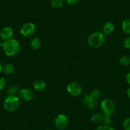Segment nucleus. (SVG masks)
Instances as JSON below:
<instances>
[{
  "mask_svg": "<svg viewBox=\"0 0 130 130\" xmlns=\"http://www.w3.org/2000/svg\"><path fill=\"white\" fill-rule=\"evenodd\" d=\"M13 33V30L10 27H5L0 31V37L4 40H7L12 38Z\"/></svg>",
  "mask_w": 130,
  "mask_h": 130,
  "instance_id": "nucleus-9",
  "label": "nucleus"
},
{
  "mask_svg": "<svg viewBox=\"0 0 130 130\" xmlns=\"http://www.w3.org/2000/svg\"><path fill=\"white\" fill-rule=\"evenodd\" d=\"M96 130H114V129L112 127H111L109 125H100V126H98Z\"/></svg>",
  "mask_w": 130,
  "mask_h": 130,
  "instance_id": "nucleus-23",
  "label": "nucleus"
},
{
  "mask_svg": "<svg viewBox=\"0 0 130 130\" xmlns=\"http://www.w3.org/2000/svg\"><path fill=\"white\" fill-rule=\"evenodd\" d=\"M4 42H5L4 40H3L2 37H0V47H2V46H3V43H4Z\"/></svg>",
  "mask_w": 130,
  "mask_h": 130,
  "instance_id": "nucleus-28",
  "label": "nucleus"
},
{
  "mask_svg": "<svg viewBox=\"0 0 130 130\" xmlns=\"http://www.w3.org/2000/svg\"><path fill=\"white\" fill-rule=\"evenodd\" d=\"M34 88L37 91H43L45 89L46 84L42 79H37L35 81Z\"/></svg>",
  "mask_w": 130,
  "mask_h": 130,
  "instance_id": "nucleus-12",
  "label": "nucleus"
},
{
  "mask_svg": "<svg viewBox=\"0 0 130 130\" xmlns=\"http://www.w3.org/2000/svg\"><path fill=\"white\" fill-rule=\"evenodd\" d=\"M47 130H51V129H47Z\"/></svg>",
  "mask_w": 130,
  "mask_h": 130,
  "instance_id": "nucleus-31",
  "label": "nucleus"
},
{
  "mask_svg": "<svg viewBox=\"0 0 130 130\" xmlns=\"http://www.w3.org/2000/svg\"><path fill=\"white\" fill-rule=\"evenodd\" d=\"M123 45L126 48H130V37H126L123 41Z\"/></svg>",
  "mask_w": 130,
  "mask_h": 130,
  "instance_id": "nucleus-24",
  "label": "nucleus"
},
{
  "mask_svg": "<svg viewBox=\"0 0 130 130\" xmlns=\"http://www.w3.org/2000/svg\"><path fill=\"white\" fill-rule=\"evenodd\" d=\"M55 126L58 129L64 130L67 128L69 124L68 119L64 114H59L55 119Z\"/></svg>",
  "mask_w": 130,
  "mask_h": 130,
  "instance_id": "nucleus-5",
  "label": "nucleus"
},
{
  "mask_svg": "<svg viewBox=\"0 0 130 130\" xmlns=\"http://www.w3.org/2000/svg\"><path fill=\"white\" fill-rule=\"evenodd\" d=\"M124 130H130V118L126 119L122 123Z\"/></svg>",
  "mask_w": 130,
  "mask_h": 130,
  "instance_id": "nucleus-22",
  "label": "nucleus"
},
{
  "mask_svg": "<svg viewBox=\"0 0 130 130\" xmlns=\"http://www.w3.org/2000/svg\"><path fill=\"white\" fill-rule=\"evenodd\" d=\"M36 31V27L32 22H27L21 27V33L25 37H29L35 34Z\"/></svg>",
  "mask_w": 130,
  "mask_h": 130,
  "instance_id": "nucleus-6",
  "label": "nucleus"
},
{
  "mask_svg": "<svg viewBox=\"0 0 130 130\" xmlns=\"http://www.w3.org/2000/svg\"><path fill=\"white\" fill-rule=\"evenodd\" d=\"M122 29L125 33L130 35V19L124 20L122 23Z\"/></svg>",
  "mask_w": 130,
  "mask_h": 130,
  "instance_id": "nucleus-15",
  "label": "nucleus"
},
{
  "mask_svg": "<svg viewBox=\"0 0 130 130\" xmlns=\"http://www.w3.org/2000/svg\"><path fill=\"white\" fill-rule=\"evenodd\" d=\"M19 94L20 98L24 101H31L34 96L33 92L31 90L27 88L22 89L21 90H20V91L19 92Z\"/></svg>",
  "mask_w": 130,
  "mask_h": 130,
  "instance_id": "nucleus-8",
  "label": "nucleus"
},
{
  "mask_svg": "<svg viewBox=\"0 0 130 130\" xmlns=\"http://www.w3.org/2000/svg\"><path fill=\"white\" fill-rule=\"evenodd\" d=\"M2 69H3V65H2V62H0V73L2 72Z\"/></svg>",
  "mask_w": 130,
  "mask_h": 130,
  "instance_id": "nucleus-30",
  "label": "nucleus"
},
{
  "mask_svg": "<svg viewBox=\"0 0 130 130\" xmlns=\"http://www.w3.org/2000/svg\"><path fill=\"white\" fill-rule=\"evenodd\" d=\"M105 40V36L102 32L92 33L88 38V43L92 48H99L103 45Z\"/></svg>",
  "mask_w": 130,
  "mask_h": 130,
  "instance_id": "nucleus-3",
  "label": "nucleus"
},
{
  "mask_svg": "<svg viewBox=\"0 0 130 130\" xmlns=\"http://www.w3.org/2000/svg\"><path fill=\"white\" fill-rule=\"evenodd\" d=\"M82 103L85 107L89 108V109H93L96 107L95 102L90 97L89 94L86 95V96L84 97L83 100H82Z\"/></svg>",
  "mask_w": 130,
  "mask_h": 130,
  "instance_id": "nucleus-10",
  "label": "nucleus"
},
{
  "mask_svg": "<svg viewBox=\"0 0 130 130\" xmlns=\"http://www.w3.org/2000/svg\"><path fill=\"white\" fill-rule=\"evenodd\" d=\"M29 46L32 50L37 51L40 47V41L38 37H34L30 40Z\"/></svg>",
  "mask_w": 130,
  "mask_h": 130,
  "instance_id": "nucleus-14",
  "label": "nucleus"
},
{
  "mask_svg": "<svg viewBox=\"0 0 130 130\" xmlns=\"http://www.w3.org/2000/svg\"><path fill=\"white\" fill-rule=\"evenodd\" d=\"M2 48L5 55L9 57H12L15 56L19 52L21 46L17 40L11 38L7 40H5Z\"/></svg>",
  "mask_w": 130,
  "mask_h": 130,
  "instance_id": "nucleus-1",
  "label": "nucleus"
},
{
  "mask_svg": "<svg viewBox=\"0 0 130 130\" xmlns=\"http://www.w3.org/2000/svg\"><path fill=\"white\" fill-rule=\"evenodd\" d=\"M102 119H103V116L101 113H95L91 116V120L94 124H100L101 122H102Z\"/></svg>",
  "mask_w": 130,
  "mask_h": 130,
  "instance_id": "nucleus-16",
  "label": "nucleus"
},
{
  "mask_svg": "<svg viewBox=\"0 0 130 130\" xmlns=\"http://www.w3.org/2000/svg\"><path fill=\"white\" fill-rule=\"evenodd\" d=\"M63 0H52L51 5L54 8H61L63 5Z\"/></svg>",
  "mask_w": 130,
  "mask_h": 130,
  "instance_id": "nucleus-20",
  "label": "nucleus"
},
{
  "mask_svg": "<svg viewBox=\"0 0 130 130\" xmlns=\"http://www.w3.org/2000/svg\"><path fill=\"white\" fill-rule=\"evenodd\" d=\"M127 96H128V97L130 98V87L128 89H127Z\"/></svg>",
  "mask_w": 130,
  "mask_h": 130,
  "instance_id": "nucleus-29",
  "label": "nucleus"
},
{
  "mask_svg": "<svg viewBox=\"0 0 130 130\" xmlns=\"http://www.w3.org/2000/svg\"><path fill=\"white\" fill-rule=\"evenodd\" d=\"M126 81H127V83L130 85V72L126 75Z\"/></svg>",
  "mask_w": 130,
  "mask_h": 130,
  "instance_id": "nucleus-27",
  "label": "nucleus"
},
{
  "mask_svg": "<svg viewBox=\"0 0 130 130\" xmlns=\"http://www.w3.org/2000/svg\"><path fill=\"white\" fill-rule=\"evenodd\" d=\"M102 122L105 125H109L112 122V118H111L110 116H108V115L103 116Z\"/></svg>",
  "mask_w": 130,
  "mask_h": 130,
  "instance_id": "nucleus-21",
  "label": "nucleus"
},
{
  "mask_svg": "<svg viewBox=\"0 0 130 130\" xmlns=\"http://www.w3.org/2000/svg\"><path fill=\"white\" fill-rule=\"evenodd\" d=\"M2 71L3 73L7 75H10L14 73L15 72V67L12 64L10 63H6L3 66V69Z\"/></svg>",
  "mask_w": 130,
  "mask_h": 130,
  "instance_id": "nucleus-11",
  "label": "nucleus"
},
{
  "mask_svg": "<svg viewBox=\"0 0 130 130\" xmlns=\"http://www.w3.org/2000/svg\"><path fill=\"white\" fill-rule=\"evenodd\" d=\"M115 109H116V106L113 101L111 100H104L101 103V110L104 115L110 116L114 112Z\"/></svg>",
  "mask_w": 130,
  "mask_h": 130,
  "instance_id": "nucleus-4",
  "label": "nucleus"
},
{
  "mask_svg": "<svg viewBox=\"0 0 130 130\" xmlns=\"http://www.w3.org/2000/svg\"><path fill=\"white\" fill-rule=\"evenodd\" d=\"M65 2L70 5H75L79 2L80 0H64Z\"/></svg>",
  "mask_w": 130,
  "mask_h": 130,
  "instance_id": "nucleus-26",
  "label": "nucleus"
},
{
  "mask_svg": "<svg viewBox=\"0 0 130 130\" xmlns=\"http://www.w3.org/2000/svg\"><path fill=\"white\" fill-rule=\"evenodd\" d=\"M68 93L73 96H77L82 92V87L77 82H70L67 86Z\"/></svg>",
  "mask_w": 130,
  "mask_h": 130,
  "instance_id": "nucleus-7",
  "label": "nucleus"
},
{
  "mask_svg": "<svg viewBox=\"0 0 130 130\" xmlns=\"http://www.w3.org/2000/svg\"><path fill=\"white\" fill-rule=\"evenodd\" d=\"M19 87L17 85L13 84L10 86L7 90V94L8 96H12V95H16L17 92H19Z\"/></svg>",
  "mask_w": 130,
  "mask_h": 130,
  "instance_id": "nucleus-17",
  "label": "nucleus"
},
{
  "mask_svg": "<svg viewBox=\"0 0 130 130\" xmlns=\"http://www.w3.org/2000/svg\"><path fill=\"white\" fill-rule=\"evenodd\" d=\"M89 96L94 102H96V100L100 99V98L101 96V92L99 89H94L93 91H91Z\"/></svg>",
  "mask_w": 130,
  "mask_h": 130,
  "instance_id": "nucleus-18",
  "label": "nucleus"
},
{
  "mask_svg": "<svg viewBox=\"0 0 130 130\" xmlns=\"http://www.w3.org/2000/svg\"><path fill=\"white\" fill-rule=\"evenodd\" d=\"M113 30H114V26L112 22H107L105 24L103 27V34L106 35H109L112 34Z\"/></svg>",
  "mask_w": 130,
  "mask_h": 130,
  "instance_id": "nucleus-13",
  "label": "nucleus"
},
{
  "mask_svg": "<svg viewBox=\"0 0 130 130\" xmlns=\"http://www.w3.org/2000/svg\"><path fill=\"white\" fill-rule=\"evenodd\" d=\"M6 86H7V81H6L5 78L3 77H1L0 78V90L5 88Z\"/></svg>",
  "mask_w": 130,
  "mask_h": 130,
  "instance_id": "nucleus-25",
  "label": "nucleus"
},
{
  "mask_svg": "<svg viewBox=\"0 0 130 130\" xmlns=\"http://www.w3.org/2000/svg\"><path fill=\"white\" fill-rule=\"evenodd\" d=\"M119 62L123 66H127L130 63V57L128 56L124 55L120 58Z\"/></svg>",
  "mask_w": 130,
  "mask_h": 130,
  "instance_id": "nucleus-19",
  "label": "nucleus"
},
{
  "mask_svg": "<svg viewBox=\"0 0 130 130\" xmlns=\"http://www.w3.org/2000/svg\"><path fill=\"white\" fill-rule=\"evenodd\" d=\"M20 105L19 98L16 95L8 96L4 100L3 106L7 112H13L17 110Z\"/></svg>",
  "mask_w": 130,
  "mask_h": 130,
  "instance_id": "nucleus-2",
  "label": "nucleus"
}]
</instances>
